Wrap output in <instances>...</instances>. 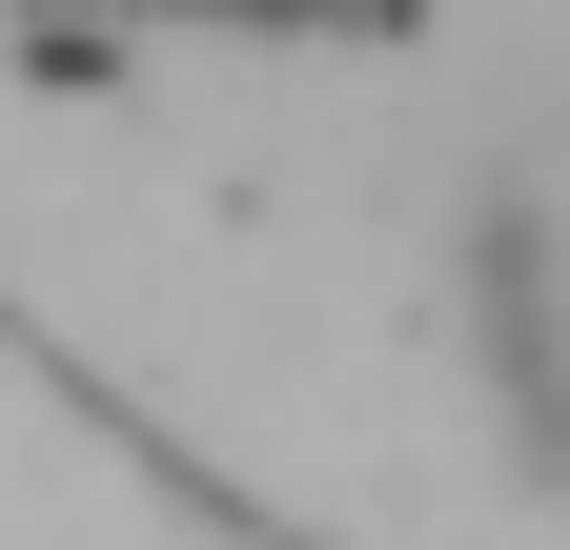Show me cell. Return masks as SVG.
<instances>
[{
	"instance_id": "1",
	"label": "cell",
	"mask_w": 570,
	"mask_h": 550,
	"mask_svg": "<svg viewBox=\"0 0 570 550\" xmlns=\"http://www.w3.org/2000/svg\"><path fill=\"white\" fill-rule=\"evenodd\" d=\"M469 387L530 490H570V265H550V204H510V184L469 204Z\"/></svg>"
}]
</instances>
